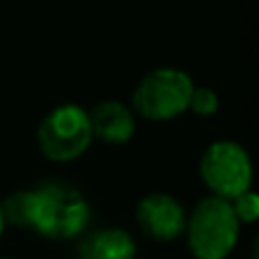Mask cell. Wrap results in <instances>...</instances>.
Here are the masks:
<instances>
[{"label": "cell", "instance_id": "cell-1", "mask_svg": "<svg viewBox=\"0 0 259 259\" xmlns=\"http://www.w3.org/2000/svg\"><path fill=\"white\" fill-rule=\"evenodd\" d=\"M5 221L30 228L48 239H73L91 219L89 202L77 189L46 184L34 191H16L3 205Z\"/></svg>", "mask_w": 259, "mask_h": 259}, {"label": "cell", "instance_id": "cell-11", "mask_svg": "<svg viewBox=\"0 0 259 259\" xmlns=\"http://www.w3.org/2000/svg\"><path fill=\"white\" fill-rule=\"evenodd\" d=\"M5 223H7V221H5V214H3V205H0V237H3V232H5Z\"/></svg>", "mask_w": 259, "mask_h": 259}, {"label": "cell", "instance_id": "cell-8", "mask_svg": "<svg viewBox=\"0 0 259 259\" xmlns=\"http://www.w3.org/2000/svg\"><path fill=\"white\" fill-rule=\"evenodd\" d=\"M137 243L125 230L105 228L82 246V259H134Z\"/></svg>", "mask_w": 259, "mask_h": 259}, {"label": "cell", "instance_id": "cell-5", "mask_svg": "<svg viewBox=\"0 0 259 259\" xmlns=\"http://www.w3.org/2000/svg\"><path fill=\"white\" fill-rule=\"evenodd\" d=\"M200 178L211 196L234 200L252 184V161L237 141H214L200 157Z\"/></svg>", "mask_w": 259, "mask_h": 259}, {"label": "cell", "instance_id": "cell-4", "mask_svg": "<svg viewBox=\"0 0 259 259\" xmlns=\"http://www.w3.org/2000/svg\"><path fill=\"white\" fill-rule=\"evenodd\" d=\"M36 141L50 161H73L82 157L94 141L89 112L73 103L57 105L41 118Z\"/></svg>", "mask_w": 259, "mask_h": 259}, {"label": "cell", "instance_id": "cell-6", "mask_svg": "<svg viewBox=\"0 0 259 259\" xmlns=\"http://www.w3.org/2000/svg\"><path fill=\"white\" fill-rule=\"evenodd\" d=\"M137 223L146 237L155 241H173L184 234L187 211L168 193H148L137 205Z\"/></svg>", "mask_w": 259, "mask_h": 259}, {"label": "cell", "instance_id": "cell-3", "mask_svg": "<svg viewBox=\"0 0 259 259\" xmlns=\"http://www.w3.org/2000/svg\"><path fill=\"white\" fill-rule=\"evenodd\" d=\"M193 80L187 71L161 66L146 73L132 91V112L146 121L164 123L189 112Z\"/></svg>", "mask_w": 259, "mask_h": 259}, {"label": "cell", "instance_id": "cell-7", "mask_svg": "<svg viewBox=\"0 0 259 259\" xmlns=\"http://www.w3.org/2000/svg\"><path fill=\"white\" fill-rule=\"evenodd\" d=\"M91 132L94 139H100L112 146L127 143L134 137L137 130V118L134 112L121 100H103L89 112Z\"/></svg>", "mask_w": 259, "mask_h": 259}, {"label": "cell", "instance_id": "cell-2", "mask_svg": "<svg viewBox=\"0 0 259 259\" xmlns=\"http://www.w3.org/2000/svg\"><path fill=\"white\" fill-rule=\"evenodd\" d=\"M241 223L230 200L207 196L187 216V246L196 259H228L239 241Z\"/></svg>", "mask_w": 259, "mask_h": 259}, {"label": "cell", "instance_id": "cell-10", "mask_svg": "<svg viewBox=\"0 0 259 259\" xmlns=\"http://www.w3.org/2000/svg\"><path fill=\"white\" fill-rule=\"evenodd\" d=\"M230 205H232V211L239 219V223L252 225L259 219V198H257L255 191H250V189L239 193L234 200H230Z\"/></svg>", "mask_w": 259, "mask_h": 259}, {"label": "cell", "instance_id": "cell-9", "mask_svg": "<svg viewBox=\"0 0 259 259\" xmlns=\"http://www.w3.org/2000/svg\"><path fill=\"white\" fill-rule=\"evenodd\" d=\"M219 94L209 87H193L191 100H189V112H193L196 116L209 118L219 112Z\"/></svg>", "mask_w": 259, "mask_h": 259}, {"label": "cell", "instance_id": "cell-12", "mask_svg": "<svg viewBox=\"0 0 259 259\" xmlns=\"http://www.w3.org/2000/svg\"><path fill=\"white\" fill-rule=\"evenodd\" d=\"M0 259H5V257H0Z\"/></svg>", "mask_w": 259, "mask_h": 259}]
</instances>
